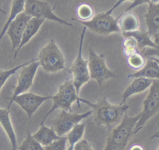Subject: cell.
<instances>
[{"instance_id": "cell-29", "label": "cell", "mask_w": 159, "mask_h": 150, "mask_svg": "<svg viewBox=\"0 0 159 150\" xmlns=\"http://www.w3.org/2000/svg\"><path fill=\"white\" fill-rule=\"evenodd\" d=\"M152 38L155 43V48H147L142 51L143 55L145 57H157L159 58V33L152 36Z\"/></svg>"}, {"instance_id": "cell-34", "label": "cell", "mask_w": 159, "mask_h": 150, "mask_svg": "<svg viewBox=\"0 0 159 150\" xmlns=\"http://www.w3.org/2000/svg\"><path fill=\"white\" fill-rule=\"evenodd\" d=\"M129 150H145L143 147L140 144H133L132 145Z\"/></svg>"}, {"instance_id": "cell-18", "label": "cell", "mask_w": 159, "mask_h": 150, "mask_svg": "<svg viewBox=\"0 0 159 150\" xmlns=\"http://www.w3.org/2000/svg\"><path fill=\"white\" fill-rule=\"evenodd\" d=\"M117 19L121 30V33L132 32L139 30V19L133 12L130 11L123 12Z\"/></svg>"}, {"instance_id": "cell-24", "label": "cell", "mask_w": 159, "mask_h": 150, "mask_svg": "<svg viewBox=\"0 0 159 150\" xmlns=\"http://www.w3.org/2000/svg\"><path fill=\"white\" fill-rule=\"evenodd\" d=\"M76 12L78 19L76 20L89 21L94 16V11L93 7L87 3H81L78 5Z\"/></svg>"}, {"instance_id": "cell-25", "label": "cell", "mask_w": 159, "mask_h": 150, "mask_svg": "<svg viewBox=\"0 0 159 150\" xmlns=\"http://www.w3.org/2000/svg\"><path fill=\"white\" fill-rule=\"evenodd\" d=\"M84 130L85 123H80L76 125L73 128V129L66 135L69 144H76L78 142L82 139L84 133Z\"/></svg>"}, {"instance_id": "cell-3", "label": "cell", "mask_w": 159, "mask_h": 150, "mask_svg": "<svg viewBox=\"0 0 159 150\" xmlns=\"http://www.w3.org/2000/svg\"><path fill=\"white\" fill-rule=\"evenodd\" d=\"M81 99L77 95L73 79L67 78L60 85L57 93L52 96V106L44 116L40 124L44 123L48 116L58 108L71 112L72 104L74 102H76L78 107L80 108Z\"/></svg>"}, {"instance_id": "cell-37", "label": "cell", "mask_w": 159, "mask_h": 150, "mask_svg": "<svg viewBox=\"0 0 159 150\" xmlns=\"http://www.w3.org/2000/svg\"><path fill=\"white\" fill-rule=\"evenodd\" d=\"M150 58H152L153 60H154L157 63H158L159 64V58L157 57H150Z\"/></svg>"}, {"instance_id": "cell-2", "label": "cell", "mask_w": 159, "mask_h": 150, "mask_svg": "<svg viewBox=\"0 0 159 150\" xmlns=\"http://www.w3.org/2000/svg\"><path fill=\"white\" fill-rule=\"evenodd\" d=\"M140 116V112L134 117L129 116L127 113L122 121L110 131L103 150H124L134 135V130Z\"/></svg>"}, {"instance_id": "cell-6", "label": "cell", "mask_w": 159, "mask_h": 150, "mask_svg": "<svg viewBox=\"0 0 159 150\" xmlns=\"http://www.w3.org/2000/svg\"><path fill=\"white\" fill-rule=\"evenodd\" d=\"M159 112V79H153L147 95L143 101L141 116L135 130L134 135L142 130L146 123Z\"/></svg>"}, {"instance_id": "cell-30", "label": "cell", "mask_w": 159, "mask_h": 150, "mask_svg": "<svg viewBox=\"0 0 159 150\" xmlns=\"http://www.w3.org/2000/svg\"><path fill=\"white\" fill-rule=\"evenodd\" d=\"M68 139L66 136H61L58 139L53 141L50 144L45 147L46 150H66V143Z\"/></svg>"}, {"instance_id": "cell-12", "label": "cell", "mask_w": 159, "mask_h": 150, "mask_svg": "<svg viewBox=\"0 0 159 150\" xmlns=\"http://www.w3.org/2000/svg\"><path fill=\"white\" fill-rule=\"evenodd\" d=\"M39 66L40 63L38 61L37 58H34L31 63L24 66L20 69L19 75L17 77V84L14 88L11 97H14L29 91L32 86L35 74Z\"/></svg>"}, {"instance_id": "cell-23", "label": "cell", "mask_w": 159, "mask_h": 150, "mask_svg": "<svg viewBox=\"0 0 159 150\" xmlns=\"http://www.w3.org/2000/svg\"><path fill=\"white\" fill-rule=\"evenodd\" d=\"M19 150H46L45 147L38 142L29 131H27L26 136L20 146Z\"/></svg>"}, {"instance_id": "cell-35", "label": "cell", "mask_w": 159, "mask_h": 150, "mask_svg": "<svg viewBox=\"0 0 159 150\" xmlns=\"http://www.w3.org/2000/svg\"><path fill=\"white\" fill-rule=\"evenodd\" d=\"M75 144H70L69 147L67 148L66 150H74V148H75Z\"/></svg>"}, {"instance_id": "cell-15", "label": "cell", "mask_w": 159, "mask_h": 150, "mask_svg": "<svg viewBox=\"0 0 159 150\" xmlns=\"http://www.w3.org/2000/svg\"><path fill=\"white\" fill-rule=\"evenodd\" d=\"M144 18L147 32L152 37L159 33V2L148 4Z\"/></svg>"}, {"instance_id": "cell-22", "label": "cell", "mask_w": 159, "mask_h": 150, "mask_svg": "<svg viewBox=\"0 0 159 150\" xmlns=\"http://www.w3.org/2000/svg\"><path fill=\"white\" fill-rule=\"evenodd\" d=\"M26 0H12L11 2V11L9 13V15L7 18V21L4 24L2 31L0 35V40H1L3 36L6 34V32L7 29L10 24V23L20 14L24 12L25 11Z\"/></svg>"}, {"instance_id": "cell-38", "label": "cell", "mask_w": 159, "mask_h": 150, "mask_svg": "<svg viewBox=\"0 0 159 150\" xmlns=\"http://www.w3.org/2000/svg\"><path fill=\"white\" fill-rule=\"evenodd\" d=\"M157 150H159V144H158V148H157Z\"/></svg>"}, {"instance_id": "cell-26", "label": "cell", "mask_w": 159, "mask_h": 150, "mask_svg": "<svg viewBox=\"0 0 159 150\" xmlns=\"http://www.w3.org/2000/svg\"><path fill=\"white\" fill-rule=\"evenodd\" d=\"M127 62L131 68L139 71L145 65L147 60L142 53L137 52L128 56Z\"/></svg>"}, {"instance_id": "cell-33", "label": "cell", "mask_w": 159, "mask_h": 150, "mask_svg": "<svg viewBox=\"0 0 159 150\" xmlns=\"http://www.w3.org/2000/svg\"><path fill=\"white\" fill-rule=\"evenodd\" d=\"M135 0H117V1H116V2L109 9V10H107V11H106V12L107 13V14H111V13L113 12V11L114 10V9H116L118 6H119L122 3H123L124 2H125V1H132V2H134Z\"/></svg>"}, {"instance_id": "cell-36", "label": "cell", "mask_w": 159, "mask_h": 150, "mask_svg": "<svg viewBox=\"0 0 159 150\" xmlns=\"http://www.w3.org/2000/svg\"><path fill=\"white\" fill-rule=\"evenodd\" d=\"M152 138H159V131H158L157 133H156L155 134H154V135L152 136Z\"/></svg>"}, {"instance_id": "cell-10", "label": "cell", "mask_w": 159, "mask_h": 150, "mask_svg": "<svg viewBox=\"0 0 159 150\" xmlns=\"http://www.w3.org/2000/svg\"><path fill=\"white\" fill-rule=\"evenodd\" d=\"M50 4L42 0H26L25 12L31 17L52 20L68 26H73L66 20L57 16Z\"/></svg>"}, {"instance_id": "cell-20", "label": "cell", "mask_w": 159, "mask_h": 150, "mask_svg": "<svg viewBox=\"0 0 159 150\" xmlns=\"http://www.w3.org/2000/svg\"><path fill=\"white\" fill-rule=\"evenodd\" d=\"M33 137L44 147L50 144L53 141L58 139L59 136L52 127L49 128L44 123L40 124L39 130L32 135Z\"/></svg>"}, {"instance_id": "cell-9", "label": "cell", "mask_w": 159, "mask_h": 150, "mask_svg": "<svg viewBox=\"0 0 159 150\" xmlns=\"http://www.w3.org/2000/svg\"><path fill=\"white\" fill-rule=\"evenodd\" d=\"M92 115V110L83 113H74L61 110L52 121V127L59 136H65L80 121Z\"/></svg>"}, {"instance_id": "cell-31", "label": "cell", "mask_w": 159, "mask_h": 150, "mask_svg": "<svg viewBox=\"0 0 159 150\" xmlns=\"http://www.w3.org/2000/svg\"><path fill=\"white\" fill-rule=\"evenodd\" d=\"M159 2V0H135L134 2H132L124 11V12H126L128 11H130L132 9L142 5L143 4H154L157 3Z\"/></svg>"}, {"instance_id": "cell-8", "label": "cell", "mask_w": 159, "mask_h": 150, "mask_svg": "<svg viewBox=\"0 0 159 150\" xmlns=\"http://www.w3.org/2000/svg\"><path fill=\"white\" fill-rule=\"evenodd\" d=\"M77 21L96 34L107 35L112 33H121L118 19L106 12L95 15L89 21Z\"/></svg>"}, {"instance_id": "cell-11", "label": "cell", "mask_w": 159, "mask_h": 150, "mask_svg": "<svg viewBox=\"0 0 159 150\" xmlns=\"http://www.w3.org/2000/svg\"><path fill=\"white\" fill-rule=\"evenodd\" d=\"M9 103L7 108L9 109L12 102H16L27 113L30 118L32 115L38 110L40 105L46 100L52 99V96L40 95L32 92H27L14 97L8 98Z\"/></svg>"}, {"instance_id": "cell-13", "label": "cell", "mask_w": 159, "mask_h": 150, "mask_svg": "<svg viewBox=\"0 0 159 150\" xmlns=\"http://www.w3.org/2000/svg\"><path fill=\"white\" fill-rule=\"evenodd\" d=\"M31 17L25 11L18 15L9 25L6 34L11 40L12 51L16 50L19 47L25 26Z\"/></svg>"}, {"instance_id": "cell-14", "label": "cell", "mask_w": 159, "mask_h": 150, "mask_svg": "<svg viewBox=\"0 0 159 150\" xmlns=\"http://www.w3.org/2000/svg\"><path fill=\"white\" fill-rule=\"evenodd\" d=\"M153 82V79L143 77L134 78V80L125 88L122 95V102L120 104H124L125 100L130 96L143 92L150 88Z\"/></svg>"}, {"instance_id": "cell-5", "label": "cell", "mask_w": 159, "mask_h": 150, "mask_svg": "<svg viewBox=\"0 0 159 150\" xmlns=\"http://www.w3.org/2000/svg\"><path fill=\"white\" fill-rule=\"evenodd\" d=\"M86 29V27H84L82 30L80 37L79 46L76 57L68 69L72 74L73 82L78 97H80V92L81 87L87 83L91 79L88 68V60H85L82 55L83 45Z\"/></svg>"}, {"instance_id": "cell-28", "label": "cell", "mask_w": 159, "mask_h": 150, "mask_svg": "<svg viewBox=\"0 0 159 150\" xmlns=\"http://www.w3.org/2000/svg\"><path fill=\"white\" fill-rule=\"evenodd\" d=\"M122 45L124 55L127 57L138 52L137 43L132 37H124Z\"/></svg>"}, {"instance_id": "cell-21", "label": "cell", "mask_w": 159, "mask_h": 150, "mask_svg": "<svg viewBox=\"0 0 159 150\" xmlns=\"http://www.w3.org/2000/svg\"><path fill=\"white\" fill-rule=\"evenodd\" d=\"M124 37H134L138 46V49L143 51L144 49L147 48H155L156 45L154 43L152 37L148 33V32L142 31L140 30H138L129 33H122Z\"/></svg>"}, {"instance_id": "cell-4", "label": "cell", "mask_w": 159, "mask_h": 150, "mask_svg": "<svg viewBox=\"0 0 159 150\" xmlns=\"http://www.w3.org/2000/svg\"><path fill=\"white\" fill-rule=\"evenodd\" d=\"M37 60L47 73H53L66 69L65 56L54 39H51L40 50Z\"/></svg>"}, {"instance_id": "cell-16", "label": "cell", "mask_w": 159, "mask_h": 150, "mask_svg": "<svg viewBox=\"0 0 159 150\" xmlns=\"http://www.w3.org/2000/svg\"><path fill=\"white\" fill-rule=\"evenodd\" d=\"M45 21L44 19H39L36 17H31L30 20L28 21L25 30L23 34V37L22 38V41L20 43V45L19 47L17 48V50H16L14 58L15 59L18 54V52L20 51V50L25 45H26L32 38L34 36H35L39 30H40L41 26L43 24V22Z\"/></svg>"}, {"instance_id": "cell-7", "label": "cell", "mask_w": 159, "mask_h": 150, "mask_svg": "<svg viewBox=\"0 0 159 150\" xmlns=\"http://www.w3.org/2000/svg\"><path fill=\"white\" fill-rule=\"evenodd\" d=\"M88 60L90 77L95 80L99 86L107 80L117 77V75L107 67L103 53L97 54L93 49L89 48Z\"/></svg>"}, {"instance_id": "cell-17", "label": "cell", "mask_w": 159, "mask_h": 150, "mask_svg": "<svg viewBox=\"0 0 159 150\" xmlns=\"http://www.w3.org/2000/svg\"><path fill=\"white\" fill-rule=\"evenodd\" d=\"M0 122L11 142L12 150H17L19 147L17 145V136L11 122L9 109L7 108H0Z\"/></svg>"}, {"instance_id": "cell-1", "label": "cell", "mask_w": 159, "mask_h": 150, "mask_svg": "<svg viewBox=\"0 0 159 150\" xmlns=\"http://www.w3.org/2000/svg\"><path fill=\"white\" fill-rule=\"evenodd\" d=\"M81 102L91 108L95 123L106 126L109 131H111L122 121L129 109L128 105L125 104L119 105L111 104L106 97L99 99L95 103L82 98Z\"/></svg>"}, {"instance_id": "cell-27", "label": "cell", "mask_w": 159, "mask_h": 150, "mask_svg": "<svg viewBox=\"0 0 159 150\" xmlns=\"http://www.w3.org/2000/svg\"><path fill=\"white\" fill-rule=\"evenodd\" d=\"M33 60L34 58L30 60V61H26L19 65H17L10 69H7V70L1 69L0 70V90H2L4 85L6 84V82H7V81L10 77H11L13 74H14L19 69H21L24 66L31 63L33 61Z\"/></svg>"}, {"instance_id": "cell-19", "label": "cell", "mask_w": 159, "mask_h": 150, "mask_svg": "<svg viewBox=\"0 0 159 150\" xmlns=\"http://www.w3.org/2000/svg\"><path fill=\"white\" fill-rule=\"evenodd\" d=\"M129 78L143 77L151 79H159V64L152 58H148L145 65L135 73L127 75Z\"/></svg>"}, {"instance_id": "cell-32", "label": "cell", "mask_w": 159, "mask_h": 150, "mask_svg": "<svg viewBox=\"0 0 159 150\" xmlns=\"http://www.w3.org/2000/svg\"><path fill=\"white\" fill-rule=\"evenodd\" d=\"M74 150H94L91 144L84 138L78 142L74 148Z\"/></svg>"}]
</instances>
